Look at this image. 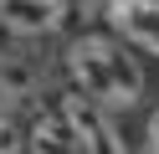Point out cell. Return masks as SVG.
<instances>
[{
    "label": "cell",
    "instance_id": "cell-1",
    "mask_svg": "<svg viewBox=\"0 0 159 154\" xmlns=\"http://www.w3.org/2000/svg\"><path fill=\"white\" fill-rule=\"evenodd\" d=\"M67 77L77 92H87L103 108H134L144 98V67L123 41L103 36V31H87L67 46Z\"/></svg>",
    "mask_w": 159,
    "mask_h": 154
},
{
    "label": "cell",
    "instance_id": "cell-2",
    "mask_svg": "<svg viewBox=\"0 0 159 154\" xmlns=\"http://www.w3.org/2000/svg\"><path fill=\"white\" fill-rule=\"evenodd\" d=\"M103 16L134 51L159 62V0H103Z\"/></svg>",
    "mask_w": 159,
    "mask_h": 154
},
{
    "label": "cell",
    "instance_id": "cell-3",
    "mask_svg": "<svg viewBox=\"0 0 159 154\" xmlns=\"http://www.w3.org/2000/svg\"><path fill=\"white\" fill-rule=\"evenodd\" d=\"M67 21V0H0V26L16 36H52Z\"/></svg>",
    "mask_w": 159,
    "mask_h": 154
},
{
    "label": "cell",
    "instance_id": "cell-4",
    "mask_svg": "<svg viewBox=\"0 0 159 154\" xmlns=\"http://www.w3.org/2000/svg\"><path fill=\"white\" fill-rule=\"evenodd\" d=\"M98 108H103V103H93L87 92H77V98L62 103V113L72 118L77 144H82V149H108V144H113V139H108V128H103V118H98Z\"/></svg>",
    "mask_w": 159,
    "mask_h": 154
},
{
    "label": "cell",
    "instance_id": "cell-5",
    "mask_svg": "<svg viewBox=\"0 0 159 154\" xmlns=\"http://www.w3.org/2000/svg\"><path fill=\"white\" fill-rule=\"evenodd\" d=\"M31 149H82V144H77V128H72V118H67L62 108L57 113H41V118L31 123Z\"/></svg>",
    "mask_w": 159,
    "mask_h": 154
},
{
    "label": "cell",
    "instance_id": "cell-6",
    "mask_svg": "<svg viewBox=\"0 0 159 154\" xmlns=\"http://www.w3.org/2000/svg\"><path fill=\"white\" fill-rule=\"evenodd\" d=\"M144 144H149V149L159 154V108L149 113V123H144Z\"/></svg>",
    "mask_w": 159,
    "mask_h": 154
},
{
    "label": "cell",
    "instance_id": "cell-7",
    "mask_svg": "<svg viewBox=\"0 0 159 154\" xmlns=\"http://www.w3.org/2000/svg\"><path fill=\"white\" fill-rule=\"evenodd\" d=\"M0 123H5V92H0Z\"/></svg>",
    "mask_w": 159,
    "mask_h": 154
}]
</instances>
